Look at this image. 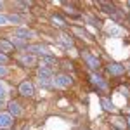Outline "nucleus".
<instances>
[{
	"label": "nucleus",
	"mask_w": 130,
	"mask_h": 130,
	"mask_svg": "<svg viewBox=\"0 0 130 130\" xmlns=\"http://www.w3.org/2000/svg\"><path fill=\"white\" fill-rule=\"evenodd\" d=\"M26 52H30L31 56L33 54H40L43 57H47L50 54V50L47 45H42V43H37V45H26Z\"/></svg>",
	"instance_id": "1"
},
{
	"label": "nucleus",
	"mask_w": 130,
	"mask_h": 130,
	"mask_svg": "<svg viewBox=\"0 0 130 130\" xmlns=\"http://www.w3.org/2000/svg\"><path fill=\"white\" fill-rule=\"evenodd\" d=\"M82 57H83V61L87 62V66H89L90 70H99L101 62L95 56H92V54H89V52L85 50V52H82Z\"/></svg>",
	"instance_id": "2"
},
{
	"label": "nucleus",
	"mask_w": 130,
	"mask_h": 130,
	"mask_svg": "<svg viewBox=\"0 0 130 130\" xmlns=\"http://www.w3.org/2000/svg\"><path fill=\"white\" fill-rule=\"evenodd\" d=\"M71 76L70 75H56V78H54V85L56 87H59V89H66V87H70L71 85Z\"/></svg>",
	"instance_id": "3"
},
{
	"label": "nucleus",
	"mask_w": 130,
	"mask_h": 130,
	"mask_svg": "<svg viewBox=\"0 0 130 130\" xmlns=\"http://www.w3.org/2000/svg\"><path fill=\"white\" fill-rule=\"evenodd\" d=\"M14 37H18V38H21V40H28V38H35L37 37V33L35 31L28 30V28H18V30L14 31Z\"/></svg>",
	"instance_id": "4"
},
{
	"label": "nucleus",
	"mask_w": 130,
	"mask_h": 130,
	"mask_svg": "<svg viewBox=\"0 0 130 130\" xmlns=\"http://www.w3.org/2000/svg\"><path fill=\"white\" fill-rule=\"evenodd\" d=\"M90 82H92L95 87H99V89H102V90L108 89V83H106V80H104L102 76H99V75H95V73H92V75H90Z\"/></svg>",
	"instance_id": "5"
},
{
	"label": "nucleus",
	"mask_w": 130,
	"mask_h": 130,
	"mask_svg": "<svg viewBox=\"0 0 130 130\" xmlns=\"http://www.w3.org/2000/svg\"><path fill=\"white\" fill-rule=\"evenodd\" d=\"M19 92L24 97H31V95H33V85H31L30 82H23L19 85Z\"/></svg>",
	"instance_id": "6"
},
{
	"label": "nucleus",
	"mask_w": 130,
	"mask_h": 130,
	"mask_svg": "<svg viewBox=\"0 0 130 130\" xmlns=\"http://www.w3.org/2000/svg\"><path fill=\"white\" fill-rule=\"evenodd\" d=\"M10 125H12V116L7 113H0V130L9 128Z\"/></svg>",
	"instance_id": "7"
},
{
	"label": "nucleus",
	"mask_w": 130,
	"mask_h": 130,
	"mask_svg": "<svg viewBox=\"0 0 130 130\" xmlns=\"http://www.w3.org/2000/svg\"><path fill=\"white\" fill-rule=\"evenodd\" d=\"M108 71H109L111 75H123L125 73V66H121L118 62H111L109 66H108Z\"/></svg>",
	"instance_id": "8"
},
{
	"label": "nucleus",
	"mask_w": 130,
	"mask_h": 130,
	"mask_svg": "<svg viewBox=\"0 0 130 130\" xmlns=\"http://www.w3.org/2000/svg\"><path fill=\"white\" fill-rule=\"evenodd\" d=\"M50 76H52L50 68H45V66H40L38 68V78L40 80H50Z\"/></svg>",
	"instance_id": "9"
},
{
	"label": "nucleus",
	"mask_w": 130,
	"mask_h": 130,
	"mask_svg": "<svg viewBox=\"0 0 130 130\" xmlns=\"http://www.w3.org/2000/svg\"><path fill=\"white\" fill-rule=\"evenodd\" d=\"M9 111H10V116H19L21 113V106L19 102H16V101H12V102H9Z\"/></svg>",
	"instance_id": "10"
},
{
	"label": "nucleus",
	"mask_w": 130,
	"mask_h": 130,
	"mask_svg": "<svg viewBox=\"0 0 130 130\" xmlns=\"http://www.w3.org/2000/svg\"><path fill=\"white\" fill-rule=\"evenodd\" d=\"M21 62L24 64V66H33L37 59H35V56H31V54H24V56H21Z\"/></svg>",
	"instance_id": "11"
},
{
	"label": "nucleus",
	"mask_w": 130,
	"mask_h": 130,
	"mask_svg": "<svg viewBox=\"0 0 130 130\" xmlns=\"http://www.w3.org/2000/svg\"><path fill=\"white\" fill-rule=\"evenodd\" d=\"M12 43L9 40H0V52H12Z\"/></svg>",
	"instance_id": "12"
},
{
	"label": "nucleus",
	"mask_w": 130,
	"mask_h": 130,
	"mask_svg": "<svg viewBox=\"0 0 130 130\" xmlns=\"http://www.w3.org/2000/svg\"><path fill=\"white\" fill-rule=\"evenodd\" d=\"M59 42L64 43L66 47H73V38H71L70 35H66V33H62V35L59 37Z\"/></svg>",
	"instance_id": "13"
},
{
	"label": "nucleus",
	"mask_w": 130,
	"mask_h": 130,
	"mask_svg": "<svg viewBox=\"0 0 130 130\" xmlns=\"http://www.w3.org/2000/svg\"><path fill=\"white\" fill-rule=\"evenodd\" d=\"M101 106H102L106 111H115V104H113L109 99H106V97H104V99H101Z\"/></svg>",
	"instance_id": "14"
},
{
	"label": "nucleus",
	"mask_w": 130,
	"mask_h": 130,
	"mask_svg": "<svg viewBox=\"0 0 130 130\" xmlns=\"http://www.w3.org/2000/svg\"><path fill=\"white\" fill-rule=\"evenodd\" d=\"M99 7H101V9H104V12H109V14H116V9H115L113 5H109V4H104V2H101Z\"/></svg>",
	"instance_id": "15"
},
{
	"label": "nucleus",
	"mask_w": 130,
	"mask_h": 130,
	"mask_svg": "<svg viewBox=\"0 0 130 130\" xmlns=\"http://www.w3.org/2000/svg\"><path fill=\"white\" fill-rule=\"evenodd\" d=\"M10 43H12V47H24V49H26L24 40H21V38H18V37H16V38H12V42H10Z\"/></svg>",
	"instance_id": "16"
},
{
	"label": "nucleus",
	"mask_w": 130,
	"mask_h": 130,
	"mask_svg": "<svg viewBox=\"0 0 130 130\" xmlns=\"http://www.w3.org/2000/svg\"><path fill=\"white\" fill-rule=\"evenodd\" d=\"M52 21L56 23V26H61V28H62V26H66V21L61 19L59 16H52Z\"/></svg>",
	"instance_id": "17"
},
{
	"label": "nucleus",
	"mask_w": 130,
	"mask_h": 130,
	"mask_svg": "<svg viewBox=\"0 0 130 130\" xmlns=\"http://www.w3.org/2000/svg\"><path fill=\"white\" fill-rule=\"evenodd\" d=\"M7 21H10V23H16V24H21V23H23V19H21L19 16H14V14H12V16H7Z\"/></svg>",
	"instance_id": "18"
},
{
	"label": "nucleus",
	"mask_w": 130,
	"mask_h": 130,
	"mask_svg": "<svg viewBox=\"0 0 130 130\" xmlns=\"http://www.w3.org/2000/svg\"><path fill=\"white\" fill-rule=\"evenodd\" d=\"M115 125H116V127H120V128H123V127H125V121L121 120V118H115Z\"/></svg>",
	"instance_id": "19"
},
{
	"label": "nucleus",
	"mask_w": 130,
	"mask_h": 130,
	"mask_svg": "<svg viewBox=\"0 0 130 130\" xmlns=\"http://www.w3.org/2000/svg\"><path fill=\"white\" fill-rule=\"evenodd\" d=\"M5 94H7V92H5V87H4V83L0 82V101L5 97Z\"/></svg>",
	"instance_id": "20"
},
{
	"label": "nucleus",
	"mask_w": 130,
	"mask_h": 130,
	"mask_svg": "<svg viewBox=\"0 0 130 130\" xmlns=\"http://www.w3.org/2000/svg\"><path fill=\"white\" fill-rule=\"evenodd\" d=\"M5 75H7V68L0 64V76H5Z\"/></svg>",
	"instance_id": "21"
},
{
	"label": "nucleus",
	"mask_w": 130,
	"mask_h": 130,
	"mask_svg": "<svg viewBox=\"0 0 130 130\" xmlns=\"http://www.w3.org/2000/svg\"><path fill=\"white\" fill-rule=\"evenodd\" d=\"M7 23H9V21H7V18H5V16H0V26H5Z\"/></svg>",
	"instance_id": "22"
},
{
	"label": "nucleus",
	"mask_w": 130,
	"mask_h": 130,
	"mask_svg": "<svg viewBox=\"0 0 130 130\" xmlns=\"http://www.w3.org/2000/svg\"><path fill=\"white\" fill-rule=\"evenodd\" d=\"M7 56H5V54H0V64H5V62H7Z\"/></svg>",
	"instance_id": "23"
},
{
	"label": "nucleus",
	"mask_w": 130,
	"mask_h": 130,
	"mask_svg": "<svg viewBox=\"0 0 130 130\" xmlns=\"http://www.w3.org/2000/svg\"><path fill=\"white\" fill-rule=\"evenodd\" d=\"M40 87H50V82L49 80H40Z\"/></svg>",
	"instance_id": "24"
},
{
	"label": "nucleus",
	"mask_w": 130,
	"mask_h": 130,
	"mask_svg": "<svg viewBox=\"0 0 130 130\" xmlns=\"http://www.w3.org/2000/svg\"><path fill=\"white\" fill-rule=\"evenodd\" d=\"M87 21H89V23H92L94 26H99V21H95L94 18H87Z\"/></svg>",
	"instance_id": "25"
},
{
	"label": "nucleus",
	"mask_w": 130,
	"mask_h": 130,
	"mask_svg": "<svg viewBox=\"0 0 130 130\" xmlns=\"http://www.w3.org/2000/svg\"><path fill=\"white\" fill-rule=\"evenodd\" d=\"M62 68H64V70H73V64H71V62H64Z\"/></svg>",
	"instance_id": "26"
},
{
	"label": "nucleus",
	"mask_w": 130,
	"mask_h": 130,
	"mask_svg": "<svg viewBox=\"0 0 130 130\" xmlns=\"http://www.w3.org/2000/svg\"><path fill=\"white\" fill-rule=\"evenodd\" d=\"M2 108H4V102H2V101H0V109H2Z\"/></svg>",
	"instance_id": "27"
},
{
	"label": "nucleus",
	"mask_w": 130,
	"mask_h": 130,
	"mask_svg": "<svg viewBox=\"0 0 130 130\" xmlns=\"http://www.w3.org/2000/svg\"><path fill=\"white\" fill-rule=\"evenodd\" d=\"M127 121H128V125H130V118H127Z\"/></svg>",
	"instance_id": "28"
},
{
	"label": "nucleus",
	"mask_w": 130,
	"mask_h": 130,
	"mask_svg": "<svg viewBox=\"0 0 130 130\" xmlns=\"http://www.w3.org/2000/svg\"><path fill=\"white\" fill-rule=\"evenodd\" d=\"M2 5H4V4H2V2H0V9H2Z\"/></svg>",
	"instance_id": "29"
},
{
	"label": "nucleus",
	"mask_w": 130,
	"mask_h": 130,
	"mask_svg": "<svg viewBox=\"0 0 130 130\" xmlns=\"http://www.w3.org/2000/svg\"><path fill=\"white\" fill-rule=\"evenodd\" d=\"M113 130H120V128H113Z\"/></svg>",
	"instance_id": "30"
},
{
	"label": "nucleus",
	"mask_w": 130,
	"mask_h": 130,
	"mask_svg": "<svg viewBox=\"0 0 130 130\" xmlns=\"http://www.w3.org/2000/svg\"><path fill=\"white\" fill-rule=\"evenodd\" d=\"M24 130H30V128H24Z\"/></svg>",
	"instance_id": "31"
}]
</instances>
